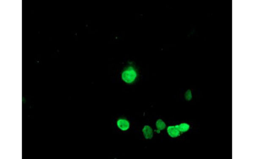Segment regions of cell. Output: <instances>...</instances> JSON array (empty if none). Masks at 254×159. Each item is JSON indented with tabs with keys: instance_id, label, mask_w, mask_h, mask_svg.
I'll use <instances>...</instances> for the list:
<instances>
[{
	"instance_id": "cell-1",
	"label": "cell",
	"mask_w": 254,
	"mask_h": 159,
	"mask_svg": "<svg viewBox=\"0 0 254 159\" xmlns=\"http://www.w3.org/2000/svg\"><path fill=\"white\" fill-rule=\"evenodd\" d=\"M137 72L132 67L129 68L127 70L123 72L122 78L123 80L127 83L131 84L134 82L137 78Z\"/></svg>"
},
{
	"instance_id": "cell-4",
	"label": "cell",
	"mask_w": 254,
	"mask_h": 159,
	"mask_svg": "<svg viewBox=\"0 0 254 159\" xmlns=\"http://www.w3.org/2000/svg\"><path fill=\"white\" fill-rule=\"evenodd\" d=\"M142 132L146 139H150L153 137V132H152V129L149 126H144L142 130Z\"/></svg>"
},
{
	"instance_id": "cell-7",
	"label": "cell",
	"mask_w": 254,
	"mask_h": 159,
	"mask_svg": "<svg viewBox=\"0 0 254 159\" xmlns=\"http://www.w3.org/2000/svg\"><path fill=\"white\" fill-rule=\"evenodd\" d=\"M185 97L186 100H190L191 99L192 95H191V92L190 90H188L186 91L185 94Z\"/></svg>"
},
{
	"instance_id": "cell-3",
	"label": "cell",
	"mask_w": 254,
	"mask_h": 159,
	"mask_svg": "<svg viewBox=\"0 0 254 159\" xmlns=\"http://www.w3.org/2000/svg\"><path fill=\"white\" fill-rule=\"evenodd\" d=\"M167 132L172 137H176L180 135V132L175 126H169L167 128Z\"/></svg>"
},
{
	"instance_id": "cell-6",
	"label": "cell",
	"mask_w": 254,
	"mask_h": 159,
	"mask_svg": "<svg viewBox=\"0 0 254 159\" xmlns=\"http://www.w3.org/2000/svg\"><path fill=\"white\" fill-rule=\"evenodd\" d=\"M180 132H184L188 131L189 129V125L186 123L180 124V125L175 126Z\"/></svg>"
},
{
	"instance_id": "cell-5",
	"label": "cell",
	"mask_w": 254,
	"mask_h": 159,
	"mask_svg": "<svg viewBox=\"0 0 254 159\" xmlns=\"http://www.w3.org/2000/svg\"><path fill=\"white\" fill-rule=\"evenodd\" d=\"M156 126L158 130H155V132H157L158 133H160V130H164L166 127V125L165 123L162 120L159 119L156 122Z\"/></svg>"
},
{
	"instance_id": "cell-2",
	"label": "cell",
	"mask_w": 254,
	"mask_h": 159,
	"mask_svg": "<svg viewBox=\"0 0 254 159\" xmlns=\"http://www.w3.org/2000/svg\"><path fill=\"white\" fill-rule=\"evenodd\" d=\"M117 125L119 128L123 131L128 130L130 127V124L128 121L122 119L118 120Z\"/></svg>"
}]
</instances>
